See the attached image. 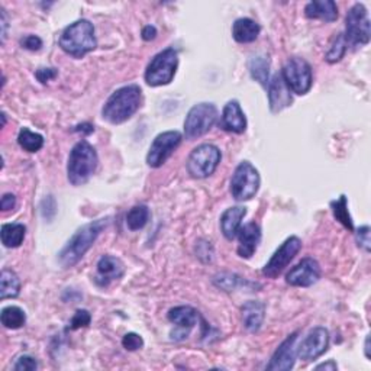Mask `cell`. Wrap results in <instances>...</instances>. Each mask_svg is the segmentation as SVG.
Masks as SVG:
<instances>
[{"label": "cell", "instance_id": "8fae6325", "mask_svg": "<svg viewBox=\"0 0 371 371\" xmlns=\"http://www.w3.org/2000/svg\"><path fill=\"white\" fill-rule=\"evenodd\" d=\"M182 141L183 135L179 131H167L158 134L154 138L147 154V164L152 168L161 167L173 155V152L180 147Z\"/></svg>", "mask_w": 371, "mask_h": 371}, {"label": "cell", "instance_id": "2e32d148", "mask_svg": "<svg viewBox=\"0 0 371 371\" xmlns=\"http://www.w3.org/2000/svg\"><path fill=\"white\" fill-rule=\"evenodd\" d=\"M123 274H125V266L119 258L113 255H103L97 262L95 281L100 287H108L112 281L119 280Z\"/></svg>", "mask_w": 371, "mask_h": 371}, {"label": "cell", "instance_id": "d6986e66", "mask_svg": "<svg viewBox=\"0 0 371 371\" xmlns=\"http://www.w3.org/2000/svg\"><path fill=\"white\" fill-rule=\"evenodd\" d=\"M269 103H270V111L273 113H278L283 109L289 108L293 103L292 92L287 87L286 81L283 80L281 74H276L270 81H269Z\"/></svg>", "mask_w": 371, "mask_h": 371}, {"label": "cell", "instance_id": "7402d4cb", "mask_svg": "<svg viewBox=\"0 0 371 371\" xmlns=\"http://www.w3.org/2000/svg\"><path fill=\"white\" fill-rule=\"evenodd\" d=\"M241 313L244 328L248 332H258L266 316V305L260 300H250L241 308Z\"/></svg>", "mask_w": 371, "mask_h": 371}, {"label": "cell", "instance_id": "e0dca14e", "mask_svg": "<svg viewBox=\"0 0 371 371\" xmlns=\"http://www.w3.org/2000/svg\"><path fill=\"white\" fill-rule=\"evenodd\" d=\"M167 317L171 324L177 326V331H175L173 335L177 337L180 333V340H184L187 338V335L194 328V325L198 324L199 313L191 306H177L170 309Z\"/></svg>", "mask_w": 371, "mask_h": 371}, {"label": "cell", "instance_id": "ba28073f", "mask_svg": "<svg viewBox=\"0 0 371 371\" xmlns=\"http://www.w3.org/2000/svg\"><path fill=\"white\" fill-rule=\"evenodd\" d=\"M260 173L250 163L242 161L235 168L231 179V194L238 202L253 199L260 189Z\"/></svg>", "mask_w": 371, "mask_h": 371}, {"label": "cell", "instance_id": "cb8c5ba5", "mask_svg": "<svg viewBox=\"0 0 371 371\" xmlns=\"http://www.w3.org/2000/svg\"><path fill=\"white\" fill-rule=\"evenodd\" d=\"M261 32V26L250 19V17H239L232 25V37L239 44L254 42Z\"/></svg>", "mask_w": 371, "mask_h": 371}, {"label": "cell", "instance_id": "4fadbf2b", "mask_svg": "<svg viewBox=\"0 0 371 371\" xmlns=\"http://www.w3.org/2000/svg\"><path fill=\"white\" fill-rule=\"evenodd\" d=\"M328 345H329V332L322 326H317L312 329L303 338L302 344L299 345L297 357L305 361L316 360L322 354H325Z\"/></svg>", "mask_w": 371, "mask_h": 371}, {"label": "cell", "instance_id": "ee69618b", "mask_svg": "<svg viewBox=\"0 0 371 371\" xmlns=\"http://www.w3.org/2000/svg\"><path fill=\"white\" fill-rule=\"evenodd\" d=\"M6 29H8V15L6 10L2 9V42H5L6 38Z\"/></svg>", "mask_w": 371, "mask_h": 371}, {"label": "cell", "instance_id": "f1b7e54d", "mask_svg": "<svg viewBox=\"0 0 371 371\" xmlns=\"http://www.w3.org/2000/svg\"><path fill=\"white\" fill-rule=\"evenodd\" d=\"M331 209L332 214L345 229H348L349 232H354V223H352V218L349 215L348 210V200L345 194H341L340 199L331 202Z\"/></svg>", "mask_w": 371, "mask_h": 371}, {"label": "cell", "instance_id": "b9f144b4", "mask_svg": "<svg viewBox=\"0 0 371 371\" xmlns=\"http://www.w3.org/2000/svg\"><path fill=\"white\" fill-rule=\"evenodd\" d=\"M73 131L74 132H84L86 135H90L92 132H95V127L90 125V123H81V125L74 127Z\"/></svg>", "mask_w": 371, "mask_h": 371}, {"label": "cell", "instance_id": "4dcf8cb0", "mask_svg": "<svg viewBox=\"0 0 371 371\" xmlns=\"http://www.w3.org/2000/svg\"><path fill=\"white\" fill-rule=\"evenodd\" d=\"M150 221V209L145 205L134 206L127 214V225L131 231H139Z\"/></svg>", "mask_w": 371, "mask_h": 371}, {"label": "cell", "instance_id": "277c9868", "mask_svg": "<svg viewBox=\"0 0 371 371\" xmlns=\"http://www.w3.org/2000/svg\"><path fill=\"white\" fill-rule=\"evenodd\" d=\"M99 163V157L92 144L87 141L77 143L68 157L67 177L73 186H83L92 179Z\"/></svg>", "mask_w": 371, "mask_h": 371}, {"label": "cell", "instance_id": "e575fe53", "mask_svg": "<svg viewBox=\"0 0 371 371\" xmlns=\"http://www.w3.org/2000/svg\"><path fill=\"white\" fill-rule=\"evenodd\" d=\"M122 347L127 351H138L144 347V340L139 333L128 332L125 337L122 338Z\"/></svg>", "mask_w": 371, "mask_h": 371}, {"label": "cell", "instance_id": "5bb4252c", "mask_svg": "<svg viewBox=\"0 0 371 371\" xmlns=\"http://www.w3.org/2000/svg\"><path fill=\"white\" fill-rule=\"evenodd\" d=\"M321 278V266L313 258H303L286 274L287 285L294 287H310Z\"/></svg>", "mask_w": 371, "mask_h": 371}, {"label": "cell", "instance_id": "d4e9b609", "mask_svg": "<svg viewBox=\"0 0 371 371\" xmlns=\"http://www.w3.org/2000/svg\"><path fill=\"white\" fill-rule=\"evenodd\" d=\"M26 235V226L24 223H5L2 225V244L6 248H17L21 246Z\"/></svg>", "mask_w": 371, "mask_h": 371}, {"label": "cell", "instance_id": "5b68a950", "mask_svg": "<svg viewBox=\"0 0 371 371\" xmlns=\"http://www.w3.org/2000/svg\"><path fill=\"white\" fill-rule=\"evenodd\" d=\"M179 67V54L174 48H167L151 60L145 70V81L151 87L167 86L173 81Z\"/></svg>", "mask_w": 371, "mask_h": 371}, {"label": "cell", "instance_id": "ffe728a7", "mask_svg": "<svg viewBox=\"0 0 371 371\" xmlns=\"http://www.w3.org/2000/svg\"><path fill=\"white\" fill-rule=\"evenodd\" d=\"M222 129L234 134H244L246 129V118L237 100H229L222 112L221 118Z\"/></svg>", "mask_w": 371, "mask_h": 371}, {"label": "cell", "instance_id": "603a6c76", "mask_svg": "<svg viewBox=\"0 0 371 371\" xmlns=\"http://www.w3.org/2000/svg\"><path fill=\"white\" fill-rule=\"evenodd\" d=\"M305 15L309 19L333 22L338 17V6L333 0H313V2L306 5Z\"/></svg>", "mask_w": 371, "mask_h": 371}, {"label": "cell", "instance_id": "44dd1931", "mask_svg": "<svg viewBox=\"0 0 371 371\" xmlns=\"http://www.w3.org/2000/svg\"><path fill=\"white\" fill-rule=\"evenodd\" d=\"M245 215H246V209L244 206H234L223 212L221 216V229L226 239L232 241L238 235V231L242 226V219L245 218Z\"/></svg>", "mask_w": 371, "mask_h": 371}, {"label": "cell", "instance_id": "30bf717a", "mask_svg": "<svg viewBox=\"0 0 371 371\" xmlns=\"http://www.w3.org/2000/svg\"><path fill=\"white\" fill-rule=\"evenodd\" d=\"M281 77L286 81L292 93L303 96L309 93L313 84V74L310 64L303 58H290L281 70Z\"/></svg>", "mask_w": 371, "mask_h": 371}, {"label": "cell", "instance_id": "ab89813d", "mask_svg": "<svg viewBox=\"0 0 371 371\" xmlns=\"http://www.w3.org/2000/svg\"><path fill=\"white\" fill-rule=\"evenodd\" d=\"M16 206V198L15 194L12 193H5L3 198H2V202H0V207H2L3 212H9V210H13Z\"/></svg>", "mask_w": 371, "mask_h": 371}, {"label": "cell", "instance_id": "1f68e13d", "mask_svg": "<svg viewBox=\"0 0 371 371\" xmlns=\"http://www.w3.org/2000/svg\"><path fill=\"white\" fill-rule=\"evenodd\" d=\"M347 41L344 38V33H338L337 38L333 40L331 48L328 49L326 56H325V60L329 63V64H335L342 60V57L345 56V51H347Z\"/></svg>", "mask_w": 371, "mask_h": 371}, {"label": "cell", "instance_id": "7bdbcfd3", "mask_svg": "<svg viewBox=\"0 0 371 371\" xmlns=\"http://www.w3.org/2000/svg\"><path fill=\"white\" fill-rule=\"evenodd\" d=\"M316 370H331V371H337V370H338V364L335 363L333 360H329L328 363H324V364L316 365Z\"/></svg>", "mask_w": 371, "mask_h": 371}, {"label": "cell", "instance_id": "ac0fdd59", "mask_svg": "<svg viewBox=\"0 0 371 371\" xmlns=\"http://www.w3.org/2000/svg\"><path fill=\"white\" fill-rule=\"evenodd\" d=\"M238 255L241 258H251L261 242V228L255 222H250L238 231Z\"/></svg>", "mask_w": 371, "mask_h": 371}, {"label": "cell", "instance_id": "8d00e7d4", "mask_svg": "<svg viewBox=\"0 0 371 371\" xmlns=\"http://www.w3.org/2000/svg\"><path fill=\"white\" fill-rule=\"evenodd\" d=\"M37 368H38V363L31 356H21L13 365L15 371H35Z\"/></svg>", "mask_w": 371, "mask_h": 371}, {"label": "cell", "instance_id": "484cf974", "mask_svg": "<svg viewBox=\"0 0 371 371\" xmlns=\"http://www.w3.org/2000/svg\"><path fill=\"white\" fill-rule=\"evenodd\" d=\"M21 280L17 274L9 269H3L0 274V299H15L19 296Z\"/></svg>", "mask_w": 371, "mask_h": 371}, {"label": "cell", "instance_id": "60d3db41", "mask_svg": "<svg viewBox=\"0 0 371 371\" xmlns=\"http://www.w3.org/2000/svg\"><path fill=\"white\" fill-rule=\"evenodd\" d=\"M157 38V28L154 25H147L143 29V40L144 41H152Z\"/></svg>", "mask_w": 371, "mask_h": 371}, {"label": "cell", "instance_id": "f546056e", "mask_svg": "<svg viewBox=\"0 0 371 371\" xmlns=\"http://www.w3.org/2000/svg\"><path fill=\"white\" fill-rule=\"evenodd\" d=\"M17 144L26 152H38L44 147V136L28 128H22L17 135Z\"/></svg>", "mask_w": 371, "mask_h": 371}, {"label": "cell", "instance_id": "f35d334b", "mask_svg": "<svg viewBox=\"0 0 371 371\" xmlns=\"http://www.w3.org/2000/svg\"><path fill=\"white\" fill-rule=\"evenodd\" d=\"M21 45L29 51H40L42 48V40L37 35H26L21 40Z\"/></svg>", "mask_w": 371, "mask_h": 371}, {"label": "cell", "instance_id": "7a4b0ae2", "mask_svg": "<svg viewBox=\"0 0 371 371\" xmlns=\"http://www.w3.org/2000/svg\"><path fill=\"white\" fill-rule=\"evenodd\" d=\"M141 87L136 84L123 86L120 89L115 90L111 97L106 100L102 116L112 125H119L129 120L141 106Z\"/></svg>", "mask_w": 371, "mask_h": 371}, {"label": "cell", "instance_id": "3957f363", "mask_svg": "<svg viewBox=\"0 0 371 371\" xmlns=\"http://www.w3.org/2000/svg\"><path fill=\"white\" fill-rule=\"evenodd\" d=\"M58 44L65 54L74 58H83L97 45L93 24L87 19H79L68 25L63 31Z\"/></svg>", "mask_w": 371, "mask_h": 371}, {"label": "cell", "instance_id": "836d02e7", "mask_svg": "<svg viewBox=\"0 0 371 371\" xmlns=\"http://www.w3.org/2000/svg\"><path fill=\"white\" fill-rule=\"evenodd\" d=\"M92 322V315L89 310L86 309H79L74 316L72 317V321L68 324V329H80L84 326H89Z\"/></svg>", "mask_w": 371, "mask_h": 371}, {"label": "cell", "instance_id": "d6a6232c", "mask_svg": "<svg viewBox=\"0 0 371 371\" xmlns=\"http://www.w3.org/2000/svg\"><path fill=\"white\" fill-rule=\"evenodd\" d=\"M239 277L237 274H231V273H221L218 276H215L214 278V285L225 292H234L238 285H239Z\"/></svg>", "mask_w": 371, "mask_h": 371}, {"label": "cell", "instance_id": "52a82bcc", "mask_svg": "<svg viewBox=\"0 0 371 371\" xmlns=\"http://www.w3.org/2000/svg\"><path fill=\"white\" fill-rule=\"evenodd\" d=\"M221 160L222 154L216 145L202 144L190 152L187 171L193 179H207L216 171Z\"/></svg>", "mask_w": 371, "mask_h": 371}, {"label": "cell", "instance_id": "7c38bea8", "mask_svg": "<svg viewBox=\"0 0 371 371\" xmlns=\"http://www.w3.org/2000/svg\"><path fill=\"white\" fill-rule=\"evenodd\" d=\"M302 250V239L299 237H290L285 242H283L277 251L273 254V257L269 260V262L264 266L262 274L269 278L278 277L286 267L292 262V260Z\"/></svg>", "mask_w": 371, "mask_h": 371}, {"label": "cell", "instance_id": "83f0119b", "mask_svg": "<svg viewBox=\"0 0 371 371\" xmlns=\"http://www.w3.org/2000/svg\"><path fill=\"white\" fill-rule=\"evenodd\" d=\"M0 321L8 329H19L26 324V313L19 306H6L0 313Z\"/></svg>", "mask_w": 371, "mask_h": 371}, {"label": "cell", "instance_id": "74e56055", "mask_svg": "<svg viewBox=\"0 0 371 371\" xmlns=\"http://www.w3.org/2000/svg\"><path fill=\"white\" fill-rule=\"evenodd\" d=\"M57 76H58V70L57 68H52V67L38 68L37 73H35V77H37L38 81H41L42 84L48 83L49 80H54Z\"/></svg>", "mask_w": 371, "mask_h": 371}, {"label": "cell", "instance_id": "9c48e42d", "mask_svg": "<svg viewBox=\"0 0 371 371\" xmlns=\"http://www.w3.org/2000/svg\"><path fill=\"white\" fill-rule=\"evenodd\" d=\"M370 16L363 3H356L347 13V28L344 38L347 45L363 47L370 42Z\"/></svg>", "mask_w": 371, "mask_h": 371}, {"label": "cell", "instance_id": "4316f807", "mask_svg": "<svg viewBox=\"0 0 371 371\" xmlns=\"http://www.w3.org/2000/svg\"><path fill=\"white\" fill-rule=\"evenodd\" d=\"M251 77L258 81L262 87L269 86V74H270V60L267 56H255L250 60L248 64Z\"/></svg>", "mask_w": 371, "mask_h": 371}, {"label": "cell", "instance_id": "d590c367", "mask_svg": "<svg viewBox=\"0 0 371 371\" xmlns=\"http://www.w3.org/2000/svg\"><path fill=\"white\" fill-rule=\"evenodd\" d=\"M356 238H357V244L360 248H363L365 253H370L371 250V239H370V226L364 225L360 226L356 232Z\"/></svg>", "mask_w": 371, "mask_h": 371}, {"label": "cell", "instance_id": "9a60e30c", "mask_svg": "<svg viewBox=\"0 0 371 371\" xmlns=\"http://www.w3.org/2000/svg\"><path fill=\"white\" fill-rule=\"evenodd\" d=\"M299 332H294L283 341L276 352L273 354L267 370L270 371H289L294 367L296 357H297V349H296V341H297Z\"/></svg>", "mask_w": 371, "mask_h": 371}, {"label": "cell", "instance_id": "8992f818", "mask_svg": "<svg viewBox=\"0 0 371 371\" xmlns=\"http://www.w3.org/2000/svg\"><path fill=\"white\" fill-rule=\"evenodd\" d=\"M218 120V109L214 103L194 104L184 120V136L194 141L206 135Z\"/></svg>", "mask_w": 371, "mask_h": 371}, {"label": "cell", "instance_id": "f6af8a7d", "mask_svg": "<svg viewBox=\"0 0 371 371\" xmlns=\"http://www.w3.org/2000/svg\"><path fill=\"white\" fill-rule=\"evenodd\" d=\"M365 357L370 358V337L367 335V338H365Z\"/></svg>", "mask_w": 371, "mask_h": 371}, {"label": "cell", "instance_id": "6da1fadb", "mask_svg": "<svg viewBox=\"0 0 371 371\" xmlns=\"http://www.w3.org/2000/svg\"><path fill=\"white\" fill-rule=\"evenodd\" d=\"M109 218H102L93 221L81 228H79L76 234L68 239L64 245V248L58 254V262L63 269H70L76 264L89 251L103 229L108 226Z\"/></svg>", "mask_w": 371, "mask_h": 371}]
</instances>
